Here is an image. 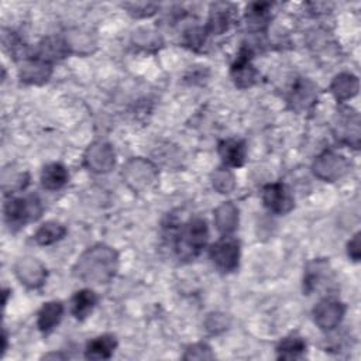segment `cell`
I'll use <instances>...</instances> for the list:
<instances>
[{
    "instance_id": "11",
    "label": "cell",
    "mask_w": 361,
    "mask_h": 361,
    "mask_svg": "<svg viewBox=\"0 0 361 361\" xmlns=\"http://www.w3.org/2000/svg\"><path fill=\"white\" fill-rule=\"evenodd\" d=\"M219 156L229 167H242L246 160V146L240 140H225L219 144Z\"/></svg>"
},
{
    "instance_id": "2",
    "label": "cell",
    "mask_w": 361,
    "mask_h": 361,
    "mask_svg": "<svg viewBox=\"0 0 361 361\" xmlns=\"http://www.w3.org/2000/svg\"><path fill=\"white\" fill-rule=\"evenodd\" d=\"M209 237L207 225L203 219L195 218L186 222L175 235V249L184 260L193 258L205 247Z\"/></svg>"
},
{
    "instance_id": "24",
    "label": "cell",
    "mask_w": 361,
    "mask_h": 361,
    "mask_svg": "<svg viewBox=\"0 0 361 361\" xmlns=\"http://www.w3.org/2000/svg\"><path fill=\"white\" fill-rule=\"evenodd\" d=\"M268 3H253L247 8V24L254 30H261L267 26L270 19Z\"/></svg>"
},
{
    "instance_id": "26",
    "label": "cell",
    "mask_w": 361,
    "mask_h": 361,
    "mask_svg": "<svg viewBox=\"0 0 361 361\" xmlns=\"http://www.w3.org/2000/svg\"><path fill=\"white\" fill-rule=\"evenodd\" d=\"M213 354L210 351V347L206 346V344H195L192 347L188 348V353L185 355V358H212Z\"/></svg>"
},
{
    "instance_id": "5",
    "label": "cell",
    "mask_w": 361,
    "mask_h": 361,
    "mask_svg": "<svg viewBox=\"0 0 361 361\" xmlns=\"http://www.w3.org/2000/svg\"><path fill=\"white\" fill-rule=\"evenodd\" d=\"M264 205L274 213H288L294 207V198L283 184H271L263 191Z\"/></svg>"
},
{
    "instance_id": "12",
    "label": "cell",
    "mask_w": 361,
    "mask_h": 361,
    "mask_svg": "<svg viewBox=\"0 0 361 361\" xmlns=\"http://www.w3.org/2000/svg\"><path fill=\"white\" fill-rule=\"evenodd\" d=\"M87 163L89 168H94L96 172H105L112 168L115 164V154L112 149L106 144H95V146L88 152Z\"/></svg>"
},
{
    "instance_id": "7",
    "label": "cell",
    "mask_w": 361,
    "mask_h": 361,
    "mask_svg": "<svg viewBox=\"0 0 361 361\" xmlns=\"http://www.w3.org/2000/svg\"><path fill=\"white\" fill-rule=\"evenodd\" d=\"M251 52L247 48H242L237 61L232 66V77L239 88H249L257 80V71L250 62Z\"/></svg>"
},
{
    "instance_id": "13",
    "label": "cell",
    "mask_w": 361,
    "mask_h": 361,
    "mask_svg": "<svg viewBox=\"0 0 361 361\" xmlns=\"http://www.w3.org/2000/svg\"><path fill=\"white\" fill-rule=\"evenodd\" d=\"M51 75V66L48 62L37 58L26 62L20 69V78L29 84L45 82Z\"/></svg>"
},
{
    "instance_id": "6",
    "label": "cell",
    "mask_w": 361,
    "mask_h": 361,
    "mask_svg": "<svg viewBox=\"0 0 361 361\" xmlns=\"http://www.w3.org/2000/svg\"><path fill=\"white\" fill-rule=\"evenodd\" d=\"M314 168L319 178L325 181H334L348 170V163L344 157L329 152L316 160Z\"/></svg>"
},
{
    "instance_id": "23",
    "label": "cell",
    "mask_w": 361,
    "mask_h": 361,
    "mask_svg": "<svg viewBox=\"0 0 361 361\" xmlns=\"http://www.w3.org/2000/svg\"><path fill=\"white\" fill-rule=\"evenodd\" d=\"M305 350H307V343L304 341L302 337H297V336L283 339L277 347L279 358H298Z\"/></svg>"
},
{
    "instance_id": "22",
    "label": "cell",
    "mask_w": 361,
    "mask_h": 361,
    "mask_svg": "<svg viewBox=\"0 0 361 361\" xmlns=\"http://www.w3.org/2000/svg\"><path fill=\"white\" fill-rule=\"evenodd\" d=\"M68 52V45L59 40V38H47L41 45H40V59L45 61L50 64V61H57L61 59L66 55Z\"/></svg>"
},
{
    "instance_id": "19",
    "label": "cell",
    "mask_w": 361,
    "mask_h": 361,
    "mask_svg": "<svg viewBox=\"0 0 361 361\" xmlns=\"http://www.w3.org/2000/svg\"><path fill=\"white\" fill-rule=\"evenodd\" d=\"M68 181V172L65 170L64 165L61 164H50L43 170L41 174V184L45 189L50 191H55L59 189L61 186H64Z\"/></svg>"
},
{
    "instance_id": "4",
    "label": "cell",
    "mask_w": 361,
    "mask_h": 361,
    "mask_svg": "<svg viewBox=\"0 0 361 361\" xmlns=\"http://www.w3.org/2000/svg\"><path fill=\"white\" fill-rule=\"evenodd\" d=\"M210 257L221 271L232 272L239 265L240 244L236 239L226 236L212 246Z\"/></svg>"
},
{
    "instance_id": "17",
    "label": "cell",
    "mask_w": 361,
    "mask_h": 361,
    "mask_svg": "<svg viewBox=\"0 0 361 361\" xmlns=\"http://www.w3.org/2000/svg\"><path fill=\"white\" fill-rule=\"evenodd\" d=\"M96 304H98L96 294L91 290H82L72 298V315L80 321H84L94 311Z\"/></svg>"
},
{
    "instance_id": "16",
    "label": "cell",
    "mask_w": 361,
    "mask_h": 361,
    "mask_svg": "<svg viewBox=\"0 0 361 361\" xmlns=\"http://www.w3.org/2000/svg\"><path fill=\"white\" fill-rule=\"evenodd\" d=\"M232 12L233 9L230 5H226V3L214 5L210 12L207 30L213 34H222L223 31H226L232 20Z\"/></svg>"
},
{
    "instance_id": "10",
    "label": "cell",
    "mask_w": 361,
    "mask_h": 361,
    "mask_svg": "<svg viewBox=\"0 0 361 361\" xmlns=\"http://www.w3.org/2000/svg\"><path fill=\"white\" fill-rule=\"evenodd\" d=\"M16 274L19 279L30 288H37L43 285L47 277L45 268L33 258H26L24 261L22 260L16 267Z\"/></svg>"
},
{
    "instance_id": "21",
    "label": "cell",
    "mask_w": 361,
    "mask_h": 361,
    "mask_svg": "<svg viewBox=\"0 0 361 361\" xmlns=\"http://www.w3.org/2000/svg\"><path fill=\"white\" fill-rule=\"evenodd\" d=\"M65 235H66L65 226H62L58 222H47L37 230V233L34 235V239L41 246H50L61 240Z\"/></svg>"
},
{
    "instance_id": "25",
    "label": "cell",
    "mask_w": 361,
    "mask_h": 361,
    "mask_svg": "<svg viewBox=\"0 0 361 361\" xmlns=\"http://www.w3.org/2000/svg\"><path fill=\"white\" fill-rule=\"evenodd\" d=\"M315 88L311 82H301L295 87L293 94V103L295 109H305L315 101Z\"/></svg>"
},
{
    "instance_id": "3",
    "label": "cell",
    "mask_w": 361,
    "mask_h": 361,
    "mask_svg": "<svg viewBox=\"0 0 361 361\" xmlns=\"http://www.w3.org/2000/svg\"><path fill=\"white\" fill-rule=\"evenodd\" d=\"M43 207L36 196L12 199L5 206V218L10 228H22L27 222L37 221Z\"/></svg>"
},
{
    "instance_id": "20",
    "label": "cell",
    "mask_w": 361,
    "mask_h": 361,
    "mask_svg": "<svg viewBox=\"0 0 361 361\" xmlns=\"http://www.w3.org/2000/svg\"><path fill=\"white\" fill-rule=\"evenodd\" d=\"M332 91L337 101H347L353 98L358 91V81L350 74H340L332 84Z\"/></svg>"
},
{
    "instance_id": "27",
    "label": "cell",
    "mask_w": 361,
    "mask_h": 361,
    "mask_svg": "<svg viewBox=\"0 0 361 361\" xmlns=\"http://www.w3.org/2000/svg\"><path fill=\"white\" fill-rule=\"evenodd\" d=\"M348 256L354 260L358 261L360 260V235L357 233L354 236V239L348 243Z\"/></svg>"
},
{
    "instance_id": "14",
    "label": "cell",
    "mask_w": 361,
    "mask_h": 361,
    "mask_svg": "<svg viewBox=\"0 0 361 361\" xmlns=\"http://www.w3.org/2000/svg\"><path fill=\"white\" fill-rule=\"evenodd\" d=\"M117 347V340L112 334H103L91 340L87 346V358L106 360L110 358Z\"/></svg>"
},
{
    "instance_id": "9",
    "label": "cell",
    "mask_w": 361,
    "mask_h": 361,
    "mask_svg": "<svg viewBox=\"0 0 361 361\" xmlns=\"http://www.w3.org/2000/svg\"><path fill=\"white\" fill-rule=\"evenodd\" d=\"M344 307L336 301L326 300L321 302L315 309V322L322 329H333L341 321Z\"/></svg>"
},
{
    "instance_id": "8",
    "label": "cell",
    "mask_w": 361,
    "mask_h": 361,
    "mask_svg": "<svg viewBox=\"0 0 361 361\" xmlns=\"http://www.w3.org/2000/svg\"><path fill=\"white\" fill-rule=\"evenodd\" d=\"M337 137L343 140L344 142L350 144L353 147H358L360 142V120L358 115L353 110H346V113H341L339 116L337 123Z\"/></svg>"
},
{
    "instance_id": "15",
    "label": "cell",
    "mask_w": 361,
    "mask_h": 361,
    "mask_svg": "<svg viewBox=\"0 0 361 361\" xmlns=\"http://www.w3.org/2000/svg\"><path fill=\"white\" fill-rule=\"evenodd\" d=\"M64 305L61 302H48L38 312L37 325L43 333H50L62 319Z\"/></svg>"
},
{
    "instance_id": "18",
    "label": "cell",
    "mask_w": 361,
    "mask_h": 361,
    "mask_svg": "<svg viewBox=\"0 0 361 361\" xmlns=\"http://www.w3.org/2000/svg\"><path fill=\"white\" fill-rule=\"evenodd\" d=\"M237 213H239L237 207L230 202L222 205L218 210H216V225H218V229L223 235H229L237 228V222H239Z\"/></svg>"
},
{
    "instance_id": "1",
    "label": "cell",
    "mask_w": 361,
    "mask_h": 361,
    "mask_svg": "<svg viewBox=\"0 0 361 361\" xmlns=\"http://www.w3.org/2000/svg\"><path fill=\"white\" fill-rule=\"evenodd\" d=\"M117 254L106 246H95L87 250L78 260L74 272L75 275L92 283L109 282L117 271Z\"/></svg>"
}]
</instances>
